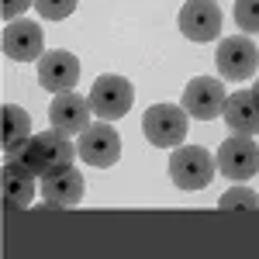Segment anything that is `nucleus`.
<instances>
[{
  "instance_id": "nucleus-1",
  "label": "nucleus",
  "mask_w": 259,
  "mask_h": 259,
  "mask_svg": "<svg viewBox=\"0 0 259 259\" xmlns=\"http://www.w3.org/2000/svg\"><path fill=\"white\" fill-rule=\"evenodd\" d=\"M21 166H28L35 177H49V173H59V169H69L73 166V156H76V149H73V142L59 135L56 128L52 132H38V135H31V139L21 145L18 152H11Z\"/></svg>"
},
{
  "instance_id": "nucleus-3",
  "label": "nucleus",
  "mask_w": 259,
  "mask_h": 259,
  "mask_svg": "<svg viewBox=\"0 0 259 259\" xmlns=\"http://www.w3.org/2000/svg\"><path fill=\"white\" fill-rule=\"evenodd\" d=\"M132 100H135V87L118 73H104L90 87V107H94V114L100 121L124 118L132 111Z\"/></svg>"
},
{
  "instance_id": "nucleus-14",
  "label": "nucleus",
  "mask_w": 259,
  "mask_h": 259,
  "mask_svg": "<svg viewBox=\"0 0 259 259\" xmlns=\"http://www.w3.org/2000/svg\"><path fill=\"white\" fill-rule=\"evenodd\" d=\"M221 118L228 121V128L239 132V135H259V97H256V90H235L232 97L225 100Z\"/></svg>"
},
{
  "instance_id": "nucleus-5",
  "label": "nucleus",
  "mask_w": 259,
  "mask_h": 259,
  "mask_svg": "<svg viewBox=\"0 0 259 259\" xmlns=\"http://www.w3.org/2000/svg\"><path fill=\"white\" fill-rule=\"evenodd\" d=\"M214 59H218V73L225 76V80L239 83V80H249V76L256 73L259 49H256V41L249 38V35H232V38H221Z\"/></svg>"
},
{
  "instance_id": "nucleus-6",
  "label": "nucleus",
  "mask_w": 259,
  "mask_h": 259,
  "mask_svg": "<svg viewBox=\"0 0 259 259\" xmlns=\"http://www.w3.org/2000/svg\"><path fill=\"white\" fill-rule=\"evenodd\" d=\"M76 156L90 166H114L121 156V135L111 128V121H100V124H90L87 132H80V142H76Z\"/></svg>"
},
{
  "instance_id": "nucleus-13",
  "label": "nucleus",
  "mask_w": 259,
  "mask_h": 259,
  "mask_svg": "<svg viewBox=\"0 0 259 259\" xmlns=\"http://www.w3.org/2000/svg\"><path fill=\"white\" fill-rule=\"evenodd\" d=\"M83 190H87V180H83V173L73 169V166L41 177V200H45L49 207H76L83 200Z\"/></svg>"
},
{
  "instance_id": "nucleus-18",
  "label": "nucleus",
  "mask_w": 259,
  "mask_h": 259,
  "mask_svg": "<svg viewBox=\"0 0 259 259\" xmlns=\"http://www.w3.org/2000/svg\"><path fill=\"white\" fill-rule=\"evenodd\" d=\"M235 24L245 35H259V0H235Z\"/></svg>"
},
{
  "instance_id": "nucleus-12",
  "label": "nucleus",
  "mask_w": 259,
  "mask_h": 259,
  "mask_svg": "<svg viewBox=\"0 0 259 259\" xmlns=\"http://www.w3.org/2000/svg\"><path fill=\"white\" fill-rule=\"evenodd\" d=\"M80 80V59L66 49H56V52H45L38 59V83L52 94H62V90H73Z\"/></svg>"
},
{
  "instance_id": "nucleus-7",
  "label": "nucleus",
  "mask_w": 259,
  "mask_h": 259,
  "mask_svg": "<svg viewBox=\"0 0 259 259\" xmlns=\"http://www.w3.org/2000/svg\"><path fill=\"white\" fill-rule=\"evenodd\" d=\"M218 169L228 180H249L259 173V145L252 142V135H232L221 142L218 149Z\"/></svg>"
},
{
  "instance_id": "nucleus-10",
  "label": "nucleus",
  "mask_w": 259,
  "mask_h": 259,
  "mask_svg": "<svg viewBox=\"0 0 259 259\" xmlns=\"http://www.w3.org/2000/svg\"><path fill=\"white\" fill-rule=\"evenodd\" d=\"M225 100H228V94H225V87H221L218 80L197 76V80L187 83L180 107H183L187 114L200 118V121H214V118H221V111H225Z\"/></svg>"
},
{
  "instance_id": "nucleus-15",
  "label": "nucleus",
  "mask_w": 259,
  "mask_h": 259,
  "mask_svg": "<svg viewBox=\"0 0 259 259\" xmlns=\"http://www.w3.org/2000/svg\"><path fill=\"white\" fill-rule=\"evenodd\" d=\"M31 197H35V173L11 156L4 162V200L7 207H28Z\"/></svg>"
},
{
  "instance_id": "nucleus-19",
  "label": "nucleus",
  "mask_w": 259,
  "mask_h": 259,
  "mask_svg": "<svg viewBox=\"0 0 259 259\" xmlns=\"http://www.w3.org/2000/svg\"><path fill=\"white\" fill-rule=\"evenodd\" d=\"M76 4L80 0H35V7H38V14L45 21H62L69 18L73 11H76Z\"/></svg>"
},
{
  "instance_id": "nucleus-16",
  "label": "nucleus",
  "mask_w": 259,
  "mask_h": 259,
  "mask_svg": "<svg viewBox=\"0 0 259 259\" xmlns=\"http://www.w3.org/2000/svg\"><path fill=\"white\" fill-rule=\"evenodd\" d=\"M0 118H4L0 145H4V152L11 156V152H18L21 145L31 139V118H28V111H21L18 104H4V107H0Z\"/></svg>"
},
{
  "instance_id": "nucleus-11",
  "label": "nucleus",
  "mask_w": 259,
  "mask_h": 259,
  "mask_svg": "<svg viewBox=\"0 0 259 259\" xmlns=\"http://www.w3.org/2000/svg\"><path fill=\"white\" fill-rule=\"evenodd\" d=\"M4 56H11L14 62H35L45 56V31L35 21H7L4 28Z\"/></svg>"
},
{
  "instance_id": "nucleus-2",
  "label": "nucleus",
  "mask_w": 259,
  "mask_h": 259,
  "mask_svg": "<svg viewBox=\"0 0 259 259\" xmlns=\"http://www.w3.org/2000/svg\"><path fill=\"white\" fill-rule=\"evenodd\" d=\"M218 173V159H211L207 149L200 145H180L169 159V180L180 190H204Z\"/></svg>"
},
{
  "instance_id": "nucleus-20",
  "label": "nucleus",
  "mask_w": 259,
  "mask_h": 259,
  "mask_svg": "<svg viewBox=\"0 0 259 259\" xmlns=\"http://www.w3.org/2000/svg\"><path fill=\"white\" fill-rule=\"evenodd\" d=\"M31 4H35V0H0V18H4V24H7V21H18Z\"/></svg>"
},
{
  "instance_id": "nucleus-17",
  "label": "nucleus",
  "mask_w": 259,
  "mask_h": 259,
  "mask_svg": "<svg viewBox=\"0 0 259 259\" xmlns=\"http://www.w3.org/2000/svg\"><path fill=\"white\" fill-rule=\"evenodd\" d=\"M218 207H221V211H256L259 197L249 190V187H232L228 194H221Z\"/></svg>"
},
{
  "instance_id": "nucleus-8",
  "label": "nucleus",
  "mask_w": 259,
  "mask_h": 259,
  "mask_svg": "<svg viewBox=\"0 0 259 259\" xmlns=\"http://www.w3.org/2000/svg\"><path fill=\"white\" fill-rule=\"evenodd\" d=\"M221 14L218 0H187L180 7V31L190 41H211L221 35Z\"/></svg>"
},
{
  "instance_id": "nucleus-9",
  "label": "nucleus",
  "mask_w": 259,
  "mask_h": 259,
  "mask_svg": "<svg viewBox=\"0 0 259 259\" xmlns=\"http://www.w3.org/2000/svg\"><path fill=\"white\" fill-rule=\"evenodd\" d=\"M90 114H94V107H90V97H80V94H73V90H62L52 97L49 104V121H52V128L59 132V135H80L90 128Z\"/></svg>"
},
{
  "instance_id": "nucleus-21",
  "label": "nucleus",
  "mask_w": 259,
  "mask_h": 259,
  "mask_svg": "<svg viewBox=\"0 0 259 259\" xmlns=\"http://www.w3.org/2000/svg\"><path fill=\"white\" fill-rule=\"evenodd\" d=\"M252 90H256V97H259V80H256V87H252Z\"/></svg>"
},
{
  "instance_id": "nucleus-4",
  "label": "nucleus",
  "mask_w": 259,
  "mask_h": 259,
  "mask_svg": "<svg viewBox=\"0 0 259 259\" xmlns=\"http://www.w3.org/2000/svg\"><path fill=\"white\" fill-rule=\"evenodd\" d=\"M142 132L156 149H177L187 139V111L177 104H152L142 118Z\"/></svg>"
}]
</instances>
